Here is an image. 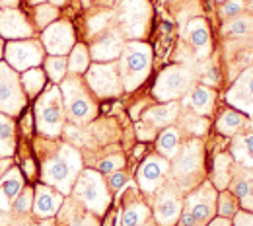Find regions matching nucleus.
I'll use <instances>...</instances> for the list:
<instances>
[{"label": "nucleus", "mask_w": 253, "mask_h": 226, "mask_svg": "<svg viewBox=\"0 0 253 226\" xmlns=\"http://www.w3.org/2000/svg\"><path fill=\"white\" fill-rule=\"evenodd\" d=\"M33 207V189L32 187H24L18 197L12 201V211L16 213V215H28L30 211H32Z\"/></svg>", "instance_id": "obj_38"}, {"label": "nucleus", "mask_w": 253, "mask_h": 226, "mask_svg": "<svg viewBox=\"0 0 253 226\" xmlns=\"http://www.w3.org/2000/svg\"><path fill=\"white\" fill-rule=\"evenodd\" d=\"M177 225H179V226H199V225H197V221L193 219V215H191L187 209H185V211L181 213V217H179Z\"/></svg>", "instance_id": "obj_44"}, {"label": "nucleus", "mask_w": 253, "mask_h": 226, "mask_svg": "<svg viewBox=\"0 0 253 226\" xmlns=\"http://www.w3.org/2000/svg\"><path fill=\"white\" fill-rule=\"evenodd\" d=\"M234 226H253V215L252 213H238Z\"/></svg>", "instance_id": "obj_43"}, {"label": "nucleus", "mask_w": 253, "mask_h": 226, "mask_svg": "<svg viewBox=\"0 0 253 226\" xmlns=\"http://www.w3.org/2000/svg\"><path fill=\"white\" fill-rule=\"evenodd\" d=\"M123 166H125V160H123L121 156H113V158H105V160H101V164H99V172H101V174H113V172L121 170Z\"/></svg>", "instance_id": "obj_40"}, {"label": "nucleus", "mask_w": 253, "mask_h": 226, "mask_svg": "<svg viewBox=\"0 0 253 226\" xmlns=\"http://www.w3.org/2000/svg\"><path fill=\"white\" fill-rule=\"evenodd\" d=\"M33 28L28 24L26 16L18 8H2L0 10V37L6 39H26L32 37Z\"/></svg>", "instance_id": "obj_17"}, {"label": "nucleus", "mask_w": 253, "mask_h": 226, "mask_svg": "<svg viewBox=\"0 0 253 226\" xmlns=\"http://www.w3.org/2000/svg\"><path fill=\"white\" fill-rule=\"evenodd\" d=\"M86 82L90 90L99 97L119 96L123 90L117 63H97L90 66L86 70Z\"/></svg>", "instance_id": "obj_7"}, {"label": "nucleus", "mask_w": 253, "mask_h": 226, "mask_svg": "<svg viewBox=\"0 0 253 226\" xmlns=\"http://www.w3.org/2000/svg\"><path fill=\"white\" fill-rule=\"evenodd\" d=\"M246 125H248V119L244 117L242 111H238V109H226V111H222L220 119L216 123V129L222 135L232 136V135H238Z\"/></svg>", "instance_id": "obj_25"}, {"label": "nucleus", "mask_w": 253, "mask_h": 226, "mask_svg": "<svg viewBox=\"0 0 253 226\" xmlns=\"http://www.w3.org/2000/svg\"><path fill=\"white\" fill-rule=\"evenodd\" d=\"M232 176V158L228 154H218L216 160H214V172H212V180L216 183V187L224 191L226 185L230 183V178Z\"/></svg>", "instance_id": "obj_29"}, {"label": "nucleus", "mask_w": 253, "mask_h": 226, "mask_svg": "<svg viewBox=\"0 0 253 226\" xmlns=\"http://www.w3.org/2000/svg\"><path fill=\"white\" fill-rule=\"evenodd\" d=\"M61 84L63 86L59 90H61V96H63L64 111L68 113L72 123H76V125L90 123L97 113V105H95L94 97L90 96L88 88L80 82L78 74L66 78Z\"/></svg>", "instance_id": "obj_3"}, {"label": "nucleus", "mask_w": 253, "mask_h": 226, "mask_svg": "<svg viewBox=\"0 0 253 226\" xmlns=\"http://www.w3.org/2000/svg\"><path fill=\"white\" fill-rule=\"evenodd\" d=\"M187 39L193 45L197 57H207L211 53V32L205 20H191L187 26Z\"/></svg>", "instance_id": "obj_22"}, {"label": "nucleus", "mask_w": 253, "mask_h": 226, "mask_svg": "<svg viewBox=\"0 0 253 226\" xmlns=\"http://www.w3.org/2000/svg\"><path fill=\"white\" fill-rule=\"evenodd\" d=\"M126 174H123V172H113V174H109V185L113 187V189H121L123 185L126 183Z\"/></svg>", "instance_id": "obj_41"}, {"label": "nucleus", "mask_w": 253, "mask_h": 226, "mask_svg": "<svg viewBox=\"0 0 253 226\" xmlns=\"http://www.w3.org/2000/svg\"><path fill=\"white\" fill-rule=\"evenodd\" d=\"M107 18H109V14L105 12V14H99V16H95L90 20V32L92 33H97L99 30H103L105 26H107Z\"/></svg>", "instance_id": "obj_42"}, {"label": "nucleus", "mask_w": 253, "mask_h": 226, "mask_svg": "<svg viewBox=\"0 0 253 226\" xmlns=\"http://www.w3.org/2000/svg\"><path fill=\"white\" fill-rule=\"evenodd\" d=\"M35 121L37 131L43 136L55 138L63 133L64 125V109H63V96L57 86L47 90L35 103Z\"/></svg>", "instance_id": "obj_5"}, {"label": "nucleus", "mask_w": 253, "mask_h": 226, "mask_svg": "<svg viewBox=\"0 0 253 226\" xmlns=\"http://www.w3.org/2000/svg\"><path fill=\"white\" fill-rule=\"evenodd\" d=\"M123 47H125L123 33L117 32V30H111V32H105L103 35H99L92 43L90 55L94 57V61H99V63H113L115 59L121 57Z\"/></svg>", "instance_id": "obj_15"}, {"label": "nucleus", "mask_w": 253, "mask_h": 226, "mask_svg": "<svg viewBox=\"0 0 253 226\" xmlns=\"http://www.w3.org/2000/svg\"><path fill=\"white\" fill-rule=\"evenodd\" d=\"M24 189V176L18 168H12L6 172L0 183V211H8L12 207V201Z\"/></svg>", "instance_id": "obj_20"}, {"label": "nucleus", "mask_w": 253, "mask_h": 226, "mask_svg": "<svg viewBox=\"0 0 253 226\" xmlns=\"http://www.w3.org/2000/svg\"><path fill=\"white\" fill-rule=\"evenodd\" d=\"M63 193H57L51 185H37L33 189V213H35V217H39V219L55 217L63 207Z\"/></svg>", "instance_id": "obj_19"}, {"label": "nucleus", "mask_w": 253, "mask_h": 226, "mask_svg": "<svg viewBox=\"0 0 253 226\" xmlns=\"http://www.w3.org/2000/svg\"><path fill=\"white\" fill-rule=\"evenodd\" d=\"M37 226H55V223H53V221H45V223H41V225H37Z\"/></svg>", "instance_id": "obj_49"}, {"label": "nucleus", "mask_w": 253, "mask_h": 226, "mask_svg": "<svg viewBox=\"0 0 253 226\" xmlns=\"http://www.w3.org/2000/svg\"><path fill=\"white\" fill-rule=\"evenodd\" d=\"M232 152H234V158L240 160L244 166L252 168L253 166V135H246V136H240L234 140L232 144Z\"/></svg>", "instance_id": "obj_30"}, {"label": "nucleus", "mask_w": 253, "mask_h": 226, "mask_svg": "<svg viewBox=\"0 0 253 226\" xmlns=\"http://www.w3.org/2000/svg\"><path fill=\"white\" fill-rule=\"evenodd\" d=\"M216 209V191L211 183H205L199 191L187 197V211L193 215L199 226H207L211 223Z\"/></svg>", "instance_id": "obj_14"}, {"label": "nucleus", "mask_w": 253, "mask_h": 226, "mask_svg": "<svg viewBox=\"0 0 253 226\" xmlns=\"http://www.w3.org/2000/svg\"><path fill=\"white\" fill-rule=\"evenodd\" d=\"M152 65V49L146 43L140 41H128L123 47V53L119 57V76H121V84L123 90L132 92L134 88H138Z\"/></svg>", "instance_id": "obj_2"}, {"label": "nucleus", "mask_w": 253, "mask_h": 226, "mask_svg": "<svg viewBox=\"0 0 253 226\" xmlns=\"http://www.w3.org/2000/svg\"><path fill=\"white\" fill-rule=\"evenodd\" d=\"M148 2L146 0H125L121 6V24L123 32L128 37H138L144 30L148 18Z\"/></svg>", "instance_id": "obj_16"}, {"label": "nucleus", "mask_w": 253, "mask_h": 226, "mask_svg": "<svg viewBox=\"0 0 253 226\" xmlns=\"http://www.w3.org/2000/svg\"><path fill=\"white\" fill-rule=\"evenodd\" d=\"M228 103L234 105V109L253 115V68H248L230 88Z\"/></svg>", "instance_id": "obj_18"}, {"label": "nucleus", "mask_w": 253, "mask_h": 226, "mask_svg": "<svg viewBox=\"0 0 253 226\" xmlns=\"http://www.w3.org/2000/svg\"><path fill=\"white\" fill-rule=\"evenodd\" d=\"M142 226H158V225H156L154 221H150V219H148V221H146V223H144Z\"/></svg>", "instance_id": "obj_50"}, {"label": "nucleus", "mask_w": 253, "mask_h": 226, "mask_svg": "<svg viewBox=\"0 0 253 226\" xmlns=\"http://www.w3.org/2000/svg\"><path fill=\"white\" fill-rule=\"evenodd\" d=\"M154 217L158 226H173L177 225L181 217V199L171 185L158 187L154 199Z\"/></svg>", "instance_id": "obj_12"}, {"label": "nucleus", "mask_w": 253, "mask_h": 226, "mask_svg": "<svg viewBox=\"0 0 253 226\" xmlns=\"http://www.w3.org/2000/svg\"><path fill=\"white\" fill-rule=\"evenodd\" d=\"M232 195L236 199H240L244 205L252 203L253 201V176L252 174H242V176H236V180H232Z\"/></svg>", "instance_id": "obj_28"}, {"label": "nucleus", "mask_w": 253, "mask_h": 226, "mask_svg": "<svg viewBox=\"0 0 253 226\" xmlns=\"http://www.w3.org/2000/svg\"><path fill=\"white\" fill-rule=\"evenodd\" d=\"M45 70H47V76L51 78V82L61 84L66 70H68V61L64 57H49L45 63Z\"/></svg>", "instance_id": "obj_33"}, {"label": "nucleus", "mask_w": 253, "mask_h": 226, "mask_svg": "<svg viewBox=\"0 0 253 226\" xmlns=\"http://www.w3.org/2000/svg\"><path fill=\"white\" fill-rule=\"evenodd\" d=\"M253 30V18L252 16H238L234 20L228 22V26L224 28L226 35H234V37H244Z\"/></svg>", "instance_id": "obj_34"}, {"label": "nucleus", "mask_w": 253, "mask_h": 226, "mask_svg": "<svg viewBox=\"0 0 253 226\" xmlns=\"http://www.w3.org/2000/svg\"><path fill=\"white\" fill-rule=\"evenodd\" d=\"M57 18H59V10H57V6H53V4H39V6L35 8V22H37L39 28L51 26Z\"/></svg>", "instance_id": "obj_37"}, {"label": "nucleus", "mask_w": 253, "mask_h": 226, "mask_svg": "<svg viewBox=\"0 0 253 226\" xmlns=\"http://www.w3.org/2000/svg\"><path fill=\"white\" fill-rule=\"evenodd\" d=\"M8 66L16 72H26L43 63V47L37 41H10L4 47Z\"/></svg>", "instance_id": "obj_9"}, {"label": "nucleus", "mask_w": 253, "mask_h": 226, "mask_svg": "<svg viewBox=\"0 0 253 226\" xmlns=\"http://www.w3.org/2000/svg\"><path fill=\"white\" fill-rule=\"evenodd\" d=\"M90 68V51L86 45L78 43L72 47L70 55H68V70L72 74H86V70Z\"/></svg>", "instance_id": "obj_27"}, {"label": "nucleus", "mask_w": 253, "mask_h": 226, "mask_svg": "<svg viewBox=\"0 0 253 226\" xmlns=\"http://www.w3.org/2000/svg\"><path fill=\"white\" fill-rule=\"evenodd\" d=\"M203 156H205V150L201 146L199 140H193L189 144H185L183 148L177 150V154L173 156V176L179 183L187 185V178L189 181L201 172L203 168Z\"/></svg>", "instance_id": "obj_10"}, {"label": "nucleus", "mask_w": 253, "mask_h": 226, "mask_svg": "<svg viewBox=\"0 0 253 226\" xmlns=\"http://www.w3.org/2000/svg\"><path fill=\"white\" fill-rule=\"evenodd\" d=\"M28 2H30V4H35V6H39L43 0H28Z\"/></svg>", "instance_id": "obj_51"}, {"label": "nucleus", "mask_w": 253, "mask_h": 226, "mask_svg": "<svg viewBox=\"0 0 253 226\" xmlns=\"http://www.w3.org/2000/svg\"><path fill=\"white\" fill-rule=\"evenodd\" d=\"M41 41L51 57H64L74 47V30L68 22H55L43 30Z\"/></svg>", "instance_id": "obj_11"}, {"label": "nucleus", "mask_w": 253, "mask_h": 226, "mask_svg": "<svg viewBox=\"0 0 253 226\" xmlns=\"http://www.w3.org/2000/svg\"><path fill=\"white\" fill-rule=\"evenodd\" d=\"M154 133H156V129H152L150 125H138V136L140 138H152L154 136Z\"/></svg>", "instance_id": "obj_45"}, {"label": "nucleus", "mask_w": 253, "mask_h": 226, "mask_svg": "<svg viewBox=\"0 0 253 226\" xmlns=\"http://www.w3.org/2000/svg\"><path fill=\"white\" fill-rule=\"evenodd\" d=\"M2 53H4V43H2V37H0V57H2Z\"/></svg>", "instance_id": "obj_52"}, {"label": "nucleus", "mask_w": 253, "mask_h": 226, "mask_svg": "<svg viewBox=\"0 0 253 226\" xmlns=\"http://www.w3.org/2000/svg\"><path fill=\"white\" fill-rule=\"evenodd\" d=\"M150 217V211L142 203H130L123 213V226H142Z\"/></svg>", "instance_id": "obj_32"}, {"label": "nucleus", "mask_w": 253, "mask_h": 226, "mask_svg": "<svg viewBox=\"0 0 253 226\" xmlns=\"http://www.w3.org/2000/svg\"><path fill=\"white\" fill-rule=\"evenodd\" d=\"M12 138H14V125L6 115L0 113V154L12 150Z\"/></svg>", "instance_id": "obj_36"}, {"label": "nucleus", "mask_w": 253, "mask_h": 226, "mask_svg": "<svg viewBox=\"0 0 253 226\" xmlns=\"http://www.w3.org/2000/svg\"><path fill=\"white\" fill-rule=\"evenodd\" d=\"M185 101H189V105L195 109L197 115H209L214 105V92L207 86H195Z\"/></svg>", "instance_id": "obj_24"}, {"label": "nucleus", "mask_w": 253, "mask_h": 226, "mask_svg": "<svg viewBox=\"0 0 253 226\" xmlns=\"http://www.w3.org/2000/svg\"><path fill=\"white\" fill-rule=\"evenodd\" d=\"M244 8H246L244 0H226L220 6V16L224 20H234L244 12Z\"/></svg>", "instance_id": "obj_39"}, {"label": "nucleus", "mask_w": 253, "mask_h": 226, "mask_svg": "<svg viewBox=\"0 0 253 226\" xmlns=\"http://www.w3.org/2000/svg\"><path fill=\"white\" fill-rule=\"evenodd\" d=\"M216 2H226V0H216Z\"/></svg>", "instance_id": "obj_53"}, {"label": "nucleus", "mask_w": 253, "mask_h": 226, "mask_svg": "<svg viewBox=\"0 0 253 226\" xmlns=\"http://www.w3.org/2000/svg\"><path fill=\"white\" fill-rule=\"evenodd\" d=\"M218 213H220V217H224V219L236 217V215L240 213V203H238V199L232 193L222 191V193L218 195Z\"/></svg>", "instance_id": "obj_35"}, {"label": "nucleus", "mask_w": 253, "mask_h": 226, "mask_svg": "<svg viewBox=\"0 0 253 226\" xmlns=\"http://www.w3.org/2000/svg\"><path fill=\"white\" fill-rule=\"evenodd\" d=\"M179 131L175 127H166L158 136V150L164 158H173L179 150Z\"/></svg>", "instance_id": "obj_26"}, {"label": "nucleus", "mask_w": 253, "mask_h": 226, "mask_svg": "<svg viewBox=\"0 0 253 226\" xmlns=\"http://www.w3.org/2000/svg\"><path fill=\"white\" fill-rule=\"evenodd\" d=\"M49 2H51L53 6H63L64 2H68V0H49Z\"/></svg>", "instance_id": "obj_48"}, {"label": "nucleus", "mask_w": 253, "mask_h": 226, "mask_svg": "<svg viewBox=\"0 0 253 226\" xmlns=\"http://www.w3.org/2000/svg\"><path fill=\"white\" fill-rule=\"evenodd\" d=\"M61 213V226H97L94 213H90L84 205H78V201L74 203H66Z\"/></svg>", "instance_id": "obj_23"}, {"label": "nucleus", "mask_w": 253, "mask_h": 226, "mask_svg": "<svg viewBox=\"0 0 253 226\" xmlns=\"http://www.w3.org/2000/svg\"><path fill=\"white\" fill-rule=\"evenodd\" d=\"M195 74L189 66H168L156 80L152 94L160 101H177L193 88Z\"/></svg>", "instance_id": "obj_6"}, {"label": "nucleus", "mask_w": 253, "mask_h": 226, "mask_svg": "<svg viewBox=\"0 0 253 226\" xmlns=\"http://www.w3.org/2000/svg\"><path fill=\"white\" fill-rule=\"evenodd\" d=\"M26 103L22 82L14 68L0 63V113L18 115Z\"/></svg>", "instance_id": "obj_8"}, {"label": "nucleus", "mask_w": 253, "mask_h": 226, "mask_svg": "<svg viewBox=\"0 0 253 226\" xmlns=\"http://www.w3.org/2000/svg\"><path fill=\"white\" fill-rule=\"evenodd\" d=\"M80 168H82V160H80V154L68 146L63 144L57 154H53L51 158L43 162V181L51 187H55L57 191H61L63 195H68L74 187V181L80 174Z\"/></svg>", "instance_id": "obj_1"}, {"label": "nucleus", "mask_w": 253, "mask_h": 226, "mask_svg": "<svg viewBox=\"0 0 253 226\" xmlns=\"http://www.w3.org/2000/svg\"><path fill=\"white\" fill-rule=\"evenodd\" d=\"M72 191H74V199L97 217H101L111 203V195L103 178L99 176V172H94V170L80 172Z\"/></svg>", "instance_id": "obj_4"}, {"label": "nucleus", "mask_w": 253, "mask_h": 226, "mask_svg": "<svg viewBox=\"0 0 253 226\" xmlns=\"http://www.w3.org/2000/svg\"><path fill=\"white\" fill-rule=\"evenodd\" d=\"M207 226H232V223H230L228 219H224V217H222V219H214L212 223H209Z\"/></svg>", "instance_id": "obj_46"}, {"label": "nucleus", "mask_w": 253, "mask_h": 226, "mask_svg": "<svg viewBox=\"0 0 253 226\" xmlns=\"http://www.w3.org/2000/svg\"><path fill=\"white\" fill-rule=\"evenodd\" d=\"M168 172H169V162L164 156H156V154L148 156L140 164V168L136 172V180H138L140 189L144 193H154L166 181Z\"/></svg>", "instance_id": "obj_13"}, {"label": "nucleus", "mask_w": 253, "mask_h": 226, "mask_svg": "<svg viewBox=\"0 0 253 226\" xmlns=\"http://www.w3.org/2000/svg\"><path fill=\"white\" fill-rule=\"evenodd\" d=\"M179 115V103L177 101H168L162 103L158 107H152L144 113L142 121L146 125H150L152 129H160V127H169Z\"/></svg>", "instance_id": "obj_21"}, {"label": "nucleus", "mask_w": 253, "mask_h": 226, "mask_svg": "<svg viewBox=\"0 0 253 226\" xmlns=\"http://www.w3.org/2000/svg\"><path fill=\"white\" fill-rule=\"evenodd\" d=\"M18 2H20V0H0V6H4V8H14V6H18Z\"/></svg>", "instance_id": "obj_47"}, {"label": "nucleus", "mask_w": 253, "mask_h": 226, "mask_svg": "<svg viewBox=\"0 0 253 226\" xmlns=\"http://www.w3.org/2000/svg\"><path fill=\"white\" fill-rule=\"evenodd\" d=\"M20 82H22V88L28 96H37L45 86V74L39 68H30L24 72Z\"/></svg>", "instance_id": "obj_31"}]
</instances>
